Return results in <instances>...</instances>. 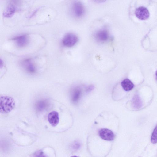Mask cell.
Listing matches in <instances>:
<instances>
[{
  "instance_id": "8",
  "label": "cell",
  "mask_w": 157,
  "mask_h": 157,
  "mask_svg": "<svg viewBox=\"0 0 157 157\" xmlns=\"http://www.w3.org/2000/svg\"><path fill=\"white\" fill-rule=\"evenodd\" d=\"M48 119L49 123L52 126H56L59 123V121L58 113L55 111H51L48 115Z\"/></svg>"
},
{
  "instance_id": "14",
  "label": "cell",
  "mask_w": 157,
  "mask_h": 157,
  "mask_svg": "<svg viewBox=\"0 0 157 157\" xmlns=\"http://www.w3.org/2000/svg\"><path fill=\"white\" fill-rule=\"evenodd\" d=\"M48 102L46 100H43L37 102L36 106L37 110L41 111L46 109L48 105Z\"/></svg>"
},
{
  "instance_id": "15",
  "label": "cell",
  "mask_w": 157,
  "mask_h": 157,
  "mask_svg": "<svg viewBox=\"0 0 157 157\" xmlns=\"http://www.w3.org/2000/svg\"><path fill=\"white\" fill-rule=\"evenodd\" d=\"M151 141L153 144L157 143V125L155 126L152 133L151 138Z\"/></svg>"
},
{
  "instance_id": "5",
  "label": "cell",
  "mask_w": 157,
  "mask_h": 157,
  "mask_svg": "<svg viewBox=\"0 0 157 157\" xmlns=\"http://www.w3.org/2000/svg\"><path fill=\"white\" fill-rule=\"evenodd\" d=\"M12 40L14 41L16 45L20 48L26 46L29 42L28 36L26 34L15 37L13 38Z\"/></svg>"
},
{
  "instance_id": "17",
  "label": "cell",
  "mask_w": 157,
  "mask_h": 157,
  "mask_svg": "<svg viewBox=\"0 0 157 157\" xmlns=\"http://www.w3.org/2000/svg\"><path fill=\"white\" fill-rule=\"evenodd\" d=\"M80 144L78 141L75 142L72 145V148L74 149H78L80 147Z\"/></svg>"
},
{
  "instance_id": "12",
  "label": "cell",
  "mask_w": 157,
  "mask_h": 157,
  "mask_svg": "<svg viewBox=\"0 0 157 157\" xmlns=\"http://www.w3.org/2000/svg\"><path fill=\"white\" fill-rule=\"evenodd\" d=\"M82 94V90L79 87L73 89L71 95V100L74 103H77L79 100Z\"/></svg>"
},
{
  "instance_id": "10",
  "label": "cell",
  "mask_w": 157,
  "mask_h": 157,
  "mask_svg": "<svg viewBox=\"0 0 157 157\" xmlns=\"http://www.w3.org/2000/svg\"><path fill=\"white\" fill-rule=\"evenodd\" d=\"M16 11L15 6L10 3L8 4L6 8L3 13V16L6 18H10L15 14Z\"/></svg>"
},
{
  "instance_id": "19",
  "label": "cell",
  "mask_w": 157,
  "mask_h": 157,
  "mask_svg": "<svg viewBox=\"0 0 157 157\" xmlns=\"http://www.w3.org/2000/svg\"><path fill=\"white\" fill-rule=\"evenodd\" d=\"M155 74H156V78L157 79V70L156 72V73H155Z\"/></svg>"
},
{
  "instance_id": "9",
  "label": "cell",
  "mask_w": 157,
  "mask_h": 157,
  "mask_svg": "<svg viewBox=\"0 0 157 157\" xmlns=\"http://www.w3.org/2000/svg\"><path fill=\"white\" fill-rule=\"evenodd\" d=\"M21 64L25 70L29 73H34L36 71L35 67L30 59H27L22 61Z\"/></svg>"
},
{
  "instance_id": "16",
  "label": "cell",
  "mask_w": 157,
  "mask_h": 157,
  "mask_svg": "<svg viewBox=\"0 0 157 157\" xmlns=\"http://www.w3.org/2000/svg\"><path fill=\"white\" fill-rule=\"evenodd\" d=\"M33 157H48L43 151L40 150L35 152Z\"/></svg>"
},
{
  "instance_id": "3",
  "label": "cell",
  "mask_w": 157,
  "mask_h": 157,
  "mask_svg": "<svg viewBox=\"0 0 157 157\" xmlns=\"http://www.w3.org/2000/svg\"><path fill=\"white\" fill-rule=\"evenodd\" d=\"M72 10L73 15L77 17H82L85 12L84 5L81 2L78 1H76L73 4Z\"/></svg>"
},
{
  "instance_id": "18",
  "label": "cell",
  "mask_w": 157,
  "mask_h": 157,
  "mask_svg": "<svg viewBox=\"0 0 157 157\" xmlns=\"http://www.w3.org/2000/svg\"><path fill=\"white\" fill-rule=\"evenodd\" d=\"M93 86H90L88 87V89L87 90V91L89 92L91 91L93 89Z\"/></svg>"
},
{
  "instance_id": "6",
  "label": "cell",
  "mask_w": 157,
  "mask_h": 157,
  "mask_svg": "<svg viewBox=\"0 0 157 157\" xmlns=\"http://www.w3.org/2000/svg\"><path fill=\"white\" fill-rule=\"evenodd\" d=\"M136 17L139 19L144 20L147 19L149 16V13L145 7L140 6L137 8L135 11Z\"/></svg>"
},
{
  "instance_id": "13",
  "label": "cell",
  "mask_w": 157,
  "mask_h": 157,
  "mask_svg": "<svg viewBox=\"0 0 157 157\" xmlns=\"http://www.w3.org/2000/svg\"><path fill=\"white\" fill-rule=\"evenodd\" d=\"M121 85L124 90L126 91L131 90L134 87V84L128 78L123 80L121 82Z\"/></svg>"
},
{
  "instance_id": "20",
  "label": "cell",
  "mask_w": 157,
  "mask_h": 157,
  "mask_svg": "<svg viewBox=\"0 0 157 157\" xmlns=\"http://www.w3.org/2000/svg\"><path fill=\"white\" fill-rule=\"evenodd\" d=\"M71 157H79L76 156H71Z\"/></svg>"
},
{
  "instance_id": "2",
  "label": "cell",
  "mask_w": 157,
  "mask_h": 157,
  "mask_svg": "<svg viewBox=\"0 0 157 157\" xmlns=\"http://www.w3.org/2000/svg\"><path fill=\"white\" fill-rule=\"evenodd\" d=\"M78 38L75 34L69 33L66 34L62 40V44L67 47H71L74 46L77 42Z\"/></svg>"
},
{
  "instance_id": "1",
  "label": "cell",
  "mask_w": 157,
  "mask_h": 157,
  "mask_svg": "<svg viewBox=\"0 0 157 157\" xmlns=\"http://www.w3.org/2000/svg\"><path fill=\"white\" fill-rule=\"evenodd\" d=\"M15 106V101L11 97L2 96L0 97V112L6 113L10 112Z\"/></svg>"
},
{
  "instance_id": "4",
  "label": "cell",
  "mask_w": 157,
  "mask_h": 157,
  "mask_svg": "<svg viewBox=\"0 0 157 157\" xmlns=\"http://www.w3.org/2000/svg\"><path fill=\"white\" fill-rule=\"evenodd\" d=\"M94 36L97 41L100 42H104L109 40V34L106 29H103L98 30L95 33Z\"/></svg>"
},
{
  "instance_id": "7",
  "label": "cell",
  "mask_w": 157,
  "mask_h": 157,
  "mask_svg": "<svg viewBox=\"0 0 157 157\" xmlns=\"http://www.w3.org/2000/svg\"><path fill=\"white\" fill-rule=\"evenodd\" d=\"M99 135L101 138L106 140H112L114 137L113 132L107 128H102L101 129L99 132Z\"/></svg>"
},
{
  "instance_id": "11",
  "label": "cell",
  "mask_w": 157,
  "mask_h": 157,
  "mask_svg": "<svg viewBox=\"0 0 157 157\" xmlns=\"http://www.w3.org/2000/svg\"><path fill=\"white\" fill-rule=\"evenodd\" d=\"M133 107L136 109H139L142 106V102L139 95L135 94L133 96L132 100Z\"/></svg>"
}]
</instances>
